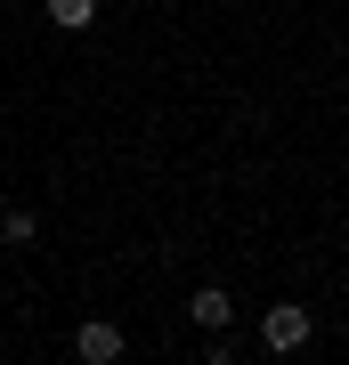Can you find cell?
<instances>
[{
  "mask_svg": "<svg viewBox=\"0 0 349 365\" xmlns=\"http://www.w3.org/2000/svg\"><path fill=\"white\" fill-rule=\"evenodd\" d=\"M260 341H268L276 357L300 349V341H309V309H293V300H285V309H268V317H260Z\"/></svg>",
  "mask_w": 349,
  "mask_h": 365,
  "instance_id": "1",
  "label": "cell"
},
{
  "mask_svg": "<svg viewBox=\"0 0 349 365\" xmlns=\"http://www.w3.org/2000/svg\"><path fill=\"white\" fill-rule=\"evenodd\" d=\"M187 309H195V325H203V333H228V317H236V300H228L220 284H203V292L187 300Z\"/></svg>",
  "mask_w": 349,
  "mask_h": 365,
  "instance_id": "2",
  "label": "cell"
},
{
  "mask_svg": "<svg viewBox=\"0 0 349 365\" xmlns=\"http://www.w3.org/2000/svg\"><path fill=\"white\" fill-rule=\"evenodd\" d=\"M74 349H81V365H114V357H122V333H114V325H81Z\"/></svg>",
  "mask_w": 349,
  "mask_h": 365,
  "instance_id": "3",
  "label": "cell"
},
{
  "mask_svg": "<svg viewBox=\"0 0 349 365\" xmlns=\"http://www.w3.org/2000/svg\"><path fill=\"white\" fill-rule=\"evenodd\" d=\"M41 9H49V25H65V33L98 25V0H41Z\"/></svg>",
  "mask_w": 349,
  "mask_h": 365,
  "instance_id": "4",
  "label": "cell"
},
{
  "mask_svg": "<svg viewBox=\"0 0 349 365\" xmlns=\"http://www.w3.org/2000/svg\"><path fill=\"white\" fill-rule=\"evenodd\" d=\"M33 235H41L33 211H0V244H33Z\"/></svg>",
  "mask_w": 349,
  "mask_h": 365,
  "instance_id": "5",
  "label": "cell"
}]
</instances>
